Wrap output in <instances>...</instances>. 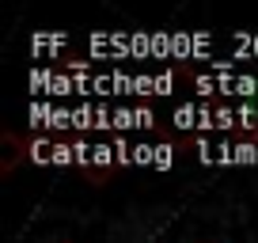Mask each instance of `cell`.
Returning a JSON list of instances; mask_svg holds the SVG:
<instances>
[{"mask_svg":"<svg viewBox=\"0 0 258 243\" xmlns=\"http://www.w3.org/2000/svg\"><path fill=\"white\" fill-rule=\"evenodd\" d=\"M53 152H57V145H49V141H31V160L34 163H53Z\"/></svg>","mask_w":258,"mask_h":243,"instance_id":"cell-1","label":"cell"},{"mask_svg":"<svg viewBox=\"0 0 258 243\" xmlns=\"http://www.w3.org/2000/svg\"><path fill=\"white\" fill-rule=\"evenodd\" d=\"M171 163V148H156V167H167Z\"/></svg>","mask_w":258,"mask_h":243,"instance_id":"cell-3","label":"cell"},{"mask_svg":"<svg viewBox=\"0 0 258 243\" xmlns=\"http://www.w3.org/2000/svg\"><path fill=\"white\" fill-rule=\"evenodd\" d=\"M235 160H239V163H243V160L254 163V160H258V148H254V145H239V148H235Z\"/></svg>","mask_w":258,"mask_h":243,"instance_id":"cell-2","label":"cell"}]
</instances>
